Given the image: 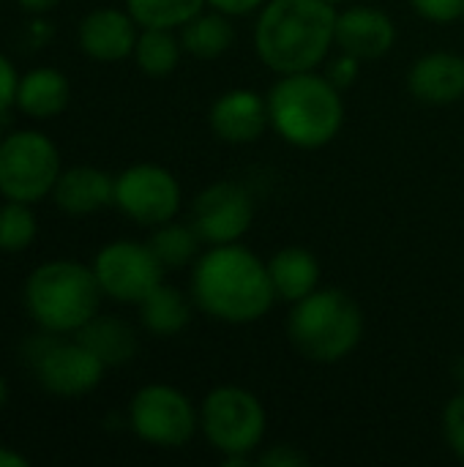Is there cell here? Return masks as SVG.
Segmentation results:
<instances>
[{
    "label": "cell",
    "instance_id": "cell-1",
    "mask_svg": "<svg viewBox=\"0 0 464 467\" xmlns=\"http://www.w3.org/2000/svg\"><path fill=\"white\" fill-rule=\"evenodd\" d=\"M189 296L205 317L224 326L260 323L279 304L268 263L243 241L205 246L191 263Z\"/></svg>",
    "mask_w": 464,
    "mask_h": 467
},
{
    "label": "cell",
    "instance_id": "cell-17",
    "mask_svg": "<svg viewBox=\"0 0 464 467\" xmlns=\"http://www.w3.org/2000/svg\"><path fill=\"white\" fill-rule=\"evenodd\" d=\"M52 202L57 211L68 216H90L109 205H115V175L93 167V164H74L63 167L55 189Z\"/></svg>",
    "mask_w": 464,
    "mask_h": 467
},
{
    "label": "cell",
    "instance_id": "cell-20",
    "mask_svg": "<svg viewBox=\"0 0 464 467\" xmlns=\"http://www.w3.org/2000/svg\"><path fill=\"white\" fill-rule=\"evenodd\" d=\"M137 309H139V326L150 337L172 339V337L186 331L197 306H194L191 296H186L175 285L161 282L137 304Z\"/></svg>",
    "mask_w": 464,
    "mask_h": 467
},
{
    "label": "cell",
    "instance_id": "cell-11",
    "mask_svg": "<svg viewBox=\"0 0 464 467\" xmlns=\"http://www.w3.org/2000/svg\"><path fill=\"white\" fill-rule=\"evenodd\" d=\"M183 189L172 170L156 161L129 164L115 175V208L134 224L159 227L180 213Z\"/></svg>",
    "mask_w": 464,
    "mask_h": 467
},
{
    "label": "cell",
    "instance_id": "cell-38",
    "mask_svg": "<svg viewBox=\"0 0 464 467\" xmlns=\"http://www.w3.org/2000/svg\"><path fill=\"white\" fill-rule=\"evenodd\" d=\"M325 3H331V5H339V3H345V0H325Z\"/></svg>",
    "mask_w": 464,
    "mask_h": 467
},
{
    "label": "cell",
    "instance_id": "cell-31",
    "mask_svg": "<svg viewBox=\"0 0 464 467\" xmlns=\"http://www.w3.org/2000/svg\"><path fill=\"white\" fill-rule=\"evenodd\" d=\"M309 462L306 454H301L295 446H271L268 451H257V465H268V467H301Z\"/></svg>",
    "mask_w": 464,
    "mask_h": 467
},
{
    "label": "cell",
    "instance_id": "cell-2",
    "mask_svg": "<svg viewBox=\"0 0 464 467\" xmlns=\"http://www.w3.org/2000/svg\"><path fill=\"white\" fill-rule=\"evenodd\" d=\"M336 14L325 0H268L254 14L257 60L276 77L320 68L336 49Z\"/></svg>",
    "mask_w": 464,
    "mask_h": 467
},
{
    "label": "cell",
    "instance_id": "cell-10",
    "mask_svg": "<svg viewBox=\"0 0 464 467\" xmlns=\"http://www.w3.org/2000/svg\"><path fill=\"white\" fill-rule=\"evenodd\" d=\"M104 298L137 306L153 287L164 282V265L148 241L118 238L104 244L90 263Z\"/></svg>",
    "mask_w": 464,
    "mask_h": 467
},
{
    "label": "cell",
    "instance_id": "cell-9",
    "mask_svg": "<svg viewBox=\"0 0 464 467\" xmlns=\"http://www.w3.org/2000/svg\"><path fill=\"white\" fill-rule=\"evenodd\" d=\"M126 424L145 446L183 449L200 432V405L178 386L148 383L129 400Z\"/></svg>",
    "mask_w": 464,
    "mask_h": 467
},
{
    "label": "cell",
    "instance_id": "cell-36",
    "mask_svg": "<svg viewBox=\"0 0 464 467\" xmlns=\"http://www.w3.org/2000/svg\"><path fill=\"white\" fill-rule=\"evenodd\" d=\"M8 394H11V391H8V380H5V378L0 375V410H3L5 405H8Z\"/></svg>",
    "mask_w": 464,
    "mask_h": 467
},
{
    "label": "cell",
    "instance_id": "cell-5",
    "mask_svg": "<svg viewBox=\"0 0 464 467\" xmlns=\"http://www.w3.org/2000/svg\"><path fill=\"white\" fill-rule=\"evenodd\" d=\"M366 331L361 304L342 287H317L295 301L287 315V339L312 364H342L350 358Z\"/></svg>",
    "mask_w": 464,
    "mask_h": 467
},
{
    "label": "cell",
    "instance_id": "cell-6",
    "mask_svg": "<svg viewBox=\"0 0 464 467\" xmlns=\"http://www.w3.org/2000/svg\"><path fill=\"white\" fill-rule=\"evenodd\" d=\"M200 432L227 465L257 462L268 432L265 405L254 391L238 383H222L200 402Z\"/></svg>",
    "mask_w": 464,
    "mask_h": 467
},
{
    "label": "cell",
    "instance_id": "cell-14",
    "mask_svg": "<svg viewBox=\"0 0 464 467\" xmlns=\"http://www.w3.org/2000/svg\"><path fill=\"white\" fill-rule=\"evenodd\" d=\"M399 41L394 16L380 5H347L336 14V49L364 63L386 57Z\"/></svg>",
    "mask_w": 464,
    "mask_h": 467
},
{
    "label": "cell",
    "instance_id": "cell-35",
    "mask_svg": "<svg viewBox=\"0 0 464 467\" xmlns=\"http://www.w3.org/2000/svg\"><path fill=\"white\" fill-rule=\"evenodd\" d=\"M30 465V460L25 457V454H19L16 449H11V446H3L0 443V467H27Z\"/></svg>",
    "mask_w": 464,
    "mask_h": 467
},
{
    "label": "cell",
    "instance_id": "cell-8",
    "mask_svg": "<svg viewBox=\"0 0 464 467\" xmlns=\"http://www.w3.org/2000/svg\"><path fill=\"white\" fill-rule=\"evenodd\" d=\"M63 172L55 140L41 129H8L0 142V197L36 205L52 197Z\"/></svg>",
    "mask_w": 464,
    "mask_h": 467
},
{
    "label": "cell",
    "instance_id": "cell-37",
    "mask_svg": "<svg viewBox=\"0 0 464 467\" xmlns=\"http://www.w3.org/2000/svg\"><path fill=\"white\" fill-rule=\"evenodd\" d=\"M5 134H8V123H5V115H0V142H3Z\"/></svg>",
    "mask_w": 464,
    "mask_h": 467
},
{
    "label": "cell",
    "instance_id": "cell-7",
    "mask_svg": "<svg viewBox=\"0 0 464 467\" xmlns=\"http://www.w3.org/2000/svg\"><path fill=\"white\" fill-rule=\"evenodd\" d=\"M22 358L30 367L36 383L63 400H77L93 394L104 380V361L85 348L77 337L63 339L60 334L41 331L27 337L22 345Z\"/></svg>",
    "mask_w": 464,
    "mask_h": 467
},
{
    "label": "cell",
    "instance_id": "cell-34",
    "mask_svg": "<svg viewBox=\"0 0 464 467\" xmlns=\"http://www.w3.org/2000/svg\"><path fill=\"white\" fill-rule=\"evenodd\" d=\"M16 5L27 16H49L60 5V0H16Z\"/></svg>",
    "mask_w": 464,
    "mask_h": 467
},
{
    "label": "cell",
    "instance_id": "cell-26",
    "mask_svg": "<svg viewBox=\"0 0 464 467\" xmlns=\"http://www.w3.org/2000/svg\"><path fill=\"white\" fill-rule=\"evenodd\" d=\"M38 238V216L33 205L3 200L0 205V252L3 254H22Z\"/></svg>",
    "mask_w": 464,
    "mask_h": 467
},
{
    "label": "cell",
    "instance_id": "cell-12",
    "mask_svg": "<svg viewBox=\"0 0 464 467\" xmlns=\"http://www.w3.org/2000/svg\"><path fill=\"white\" fill-rule=\"evenodd\" d=\"M189 222L205 246L238 244L252 230L254 197L249 186L238 181H213L194 194L189 205Z\"/></svg>",
    "mask_w": 464,
    "mask_h": 467
},
{
    "label": "cell",
    "instance_id": "cell-18",
    "mask_svg": "<svg viewBox=\"0 0 464 467\" xmlns=\"http://www.w3.org/2000/svg\"><path fill=\"white\" fill-rule=\"evenodd\" d=\"M71 101V82L57 66H33L19 74L16 109L30 120H52Z\"/></svg>",
    "mask_w": 464,
    "mask_h": 467
},
{
    "label": "cell",
    "instance_id": "cell-13",
    "mask_svg": "<svg viewBox=\"0 0 464 467\" xmlns=\"http://www.w3.org/2000/svg\"><path fill=\"white\" fill-rule=\"evenodd\" d=\"M208 126L227 145H252L271 129L268 99L254 88H230L208 109Z\"/></svg>",
    "mask_w": 464,
    "mask_h": 467
},
{
    "label": "cell",
    "instance_id": "cell-24",
    "mask_svg": "<svg viewBox=\"0 0 464 467\" xmlns=\"http://www.w3.org/2000/svg\"><path fill=\"white\" fill-rule=\"evenodd\" d=\"M153 254L159 257V263L164 268H186L191 265L200 252H202V238L197 235V230L191 227V222H180L178 216L153 227L150 238H148Z\"/></svg>",
    "mask_w": 464,
    "mask_h": 467
},
{
    "label": "cell",
    "instance_id": "cell-39",
    "mask_svg": "<svg viewBox=\"0 0 464 467\" xmlns=\"http://www.w3.org/2000/svg\"><path fill=\"white\" fill-rule=\"evenodd\" d=\"M462 25H464V16H462Z\"/></svg>",
    "mask_w": 464,
    "mask_h": 467
},
{
    "label": "cell",
    "instance_id": "cell-30",
    "mask_svg": "<svg viewBox=\"0 0 464 467\" xmlns=\"http://www.w3.org/2000/svg\"><path fill=\"white\" fill-rule=\"evenodd\" d=\"M16 88H19V71L14 60L0 52V115H5L16 104Z\"/></svg>",
    "mask_w": 464,
    "mask_h": 467
},
{
    "label": "cell",
    "instance_id": "cell-15",
    "mask_svg": "<svg viewBox=\"0 0 464 467\" xmlns=\"http://www.w3.org/2000/svg\"><path fill=\"white\" fill-rule=\"evenodd\" d=\"M139 36L137 19L123 8L101 5L88 11L77 25L79 52L96 63H120L134 55V44Z\"/></svg>",
    "mask_w": 464,
    "mask_h": 467
},
{
    "label": "cell",
    "instance_id": "cell-4",
    "mask_svg": "<svg viewBox=\"0 0 464 467\" xmlns=\"http://www.w3.org/2000/svg\"><path fill=\"white\" fill-rule=\"evenodd\" d=\"M104 293L90 265L79 260H46L36 265L22 287L27 317L49 334L74 337L101 312Z\"/></svg>",
    "mask_w": 464,
    "mask_h": 467
},
{
    "label": "cell",
    "instance_id": "cell-3",
    "mask_svg": "<svg viewBox=\"0 0 464 467\" xmlns=\"http://www.w3.org/2000/svg\"><path fill=\"white\" fill-rule=\"evenodd\" d=\"M271 131L298 150H320L331 145L345 126V90L325 71L282 74L265 93Z\"/></svg>",
    "mask_w": 464,
    "mask_h": 467
},
{
    "label": "cell",
    "instance_id": "cell-16",
    "mask_svg": "<svg viewBox=\"0 0 464 467\" xmlns=\"http://www.w3.org/2000/svg\"><path fill=\"white\" fill-rule=\"evenodd\" d=\"M407 90L429 107H449L464 99V57L454 49H432L407 68Z\"/></svg>",
    "mask_w": 464,
    "mask_h": 467
},
{
    "label": "cell",
    "instance_id": "cell-27",
    "mask_svg": "<svg viewBox=\"0 0 464 467\" xmlns=\"http://www.w3.org/2000/svg\"><path fill=\"white\" fill-rule=\"evenodd\" d=\"M443 438L451 454L464 462V389L457 391L443 408Z\"/></svg>",
    "mask_w": 464,
    "mask_h": 467
},
{
    "label": "cell",
    "instance_id": "cell-33",
    "mask_svg": "<svg viewBox=\"0 0 464 467\" xmlns=\"http://www.w3.org/2000/svg\"><path fill=\"white\" fill-rule=\"evenodd\" d=\"M27 36H30V44L44 47L52 38V25L46 22V16H33L27 25Z\"/></svg>",
    "mask_w": 464,
    "mask_h": 467
},
{
    "label": "cell",
    "instance_id": "cell-25",
    "mask_svg": "<svg viewBox=\"0 0 464 467\" xmlns=\"http://www.w3.org/2000/svg\"><path fill=\"white\" fill-rule=\"evenodd\" d=\"M123 5L139 27L180 30L205 8V0H123Z\"/></svg>",
    "mask_w": 464,
    "mask_h": 467
},
{
    "label": "cell",
    "instance_id": "cell-21",
    "mask_svg": "<svg viewBox=\"0 0 464 467\" xmlns=\"http://www.w3.org/2000/svg\"><path fill=\"white\" fill-rule=\"evenodd\" d=\"M178 36H180L183 52L189 57H194V60H219L235 44V25H232V16L205 5L197 16H191L178 30Z\"/></svg>",
    "mask_w": 464,
    "mask_h": 467
},
{
    "label": "cell",
    "instance_id": "cell-19",
    "mask_svg": "<svg viewBox=\"0 0 464 467\" xmlns=\"http://www.w3.org/2000/svg\"><path fill=\"white\" fill-rule=\"evenodd\" d=\"M265 263H268L271 287L276 293V301L282 304L293 306L295 301L306 298L320 287L323 268L317 254L306 246H282Z\"/></svg>",
    "mask_w": 464,
    "mask_h": 467
},
{
    "label": "cell",
    "instance_id": "cell-29",
    "mask_svg": "<svg viewBox=\"0 0 464 467\" xmlns=\"http://www.w3.org/2000/svg\"><path fill=\"white\" fill-rule=\"evenodd\" d=\"M361 66H364V60H358V57H353V55L336 49V55L325 60V74H328V79H331L339 90H347V88H353V85L358 82Z\"/></svg>",
    "mask_w": 464,
    "mask_h": 467
},
{
    "label": "cell",
    "instance_id": "cell-23",
    "mask_svg": "<svg viewBox=\"0 0 464 467\" xmlns=\"http://www.w3.org/2000/svg\"><path fill=\"white\" fill-rule=\"evenodd\" d=\"M183 44L178 30H167V27H139L137 44H134V55L131 60L137 63V68L150 77V79H164L170 77L180 60H183Z\"/></svg>",
    "mask_w": 464,
    "mask_h": 467
},
{
    "label": "cell",
    "instance_id": "cell-28",
    "mask_svg": "<svg viewBox=\"0 0 464 467\" xmlns=\"http://www.w3.org/2000/svg\"><path fill=\"white\" fill-rule=\"evenodd\" d=\"M410 8L432 22V25H451V22H462L464 16V0H407Z\"/></svg>",
    "mask_w": 464,
    "mask_h": 467
},
{
    "label": "cell",
    "instance_id": "cell-22",
    "mask_svg": "<svg viewBox=\"0 0 464 467\" xmlns=\"http://www.w3.org/2000/svg\"><path fill=\"white\" fill-rule=\"evenodd\" d=\"M74 337L85 348H90L104 361L107 369L129 364L137 356V348H139L137 331L126 320L112 317V315H101V312L85 328H79Z\"/></svg>",
    "mask_w": 464,
    "mask_h": 467
},
{
    "label": "cell",
    "instance_id": "cell-32",
    "mask_svg": "<svg viewBox=\"0 0 464 467\" xmlns=\"http://www.w3.org/2000/svg\"><path fill=\"white\" fill-rule=\"evenodd\" d=\"M265 3L268 0H205L208 8H216V11H222V14L232 16V19H238V16H254Z\"/></svg>",
    "mask_w": 464,
    "mask_h": 467
}]
</instances>
